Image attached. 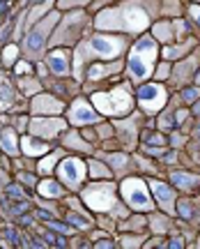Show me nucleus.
I'll return each mask as SVG.
<instances>
[{"mask_svg":"<svg viewBox=\"0 0 200 249\" xmlns=\"http://www.w3.org/2000/svg\"><path fill=\"white\" fill-rule=\"evenodd\" d=\"M157 17H161V0H120L117 5L97 9L92 30L138 37L148 33Z\"/></svg>","mask_w":200,"mask_h":249,"instance_id":"nucleus-1","label":"nucleus"},{"mask_svg":"<svg viewBox=\"0 0 200 249\" xmlns=\"http://www.w3.org/2000/svg\"><path fill=\"white\" fill-rule=\"evenodd\" d=\"M131 37L120 35V33H101L95 30L81 39L79 44L71 49V79L83 81V70L90 62L97 60H115V58H124L129 51Z\"/></svg>","mask_w":200,"mask_h":249,"instance_id":"nucleus-2","label":"nucleus"},{"mask_svg":"<svg viewBox=\"0 0 200 249\" xmlns=\"http://www.w3.org/2000/svg\"><path fill=\"white\" fill-rule=\"evenodd\" d=\"M159 62V42L150 33L136 37V42L129 44V51L124 53V71L122 76L129 79L133 86H140L154 76Z\"/></svg>","mask_w":200,"mask_h":249,"instance_id":"nucleus-3","label":"nucleus"},{"mask_svg":"<svg viewBox=\"0 0 200 249\" xmlns=\"http://www.w3.org/2000/svg\"><path fill=\"white\" fill-rule=\"evenodd\" d=\"M87 99H90L92 107L104 118H108V120L124 118L136 108V86H133L129 79L122 76L120 81H115L111 86L90 92Z\"/></svg>","mask_w":200,"mask_h":249,"instance_id":"nucleus-4","label":"nucleus"},{"mask_svg":"<svg viewBox=\"0 0 200 249\" xmlns=\"http://www.w3.org/2000/svg\"><path fill=\"white\" fill-rule=\"evenodd\" d=\"M81 201L85 203V208L92 214H111L115 219H124L131 213L124 205L117 192V180H90L81 187Z\"/></svg>","mask_w":200,"mask_h":249,"instance_id":"nucleus-5","label":"nucleus"},{"mask_svg":"<svg viewBox=\"0 0 200 249\" xmlns=\"http://www.w3.org/2000/svg\"><path fill=\"white\" fill-rule=\"evenodd\" d=\"M90 33H92V17H90V12L85 7L67 9V12H62L60 21L55 23L51 37H49V49H53V46H71L74 49Z\"/></svg>","mask_w":200,"mask_h":249,"instance_id":"nucleus-6","label":"nucleus"},{"mask_svg":"<svg viewBox=\"0 0 200 249\" xmlns=\"http://www.w3.org/2000/svg\"><path fill=\"white\" fill-rule=\"evenodd\" d=\"M60 17H62L60 9H51L46 17H42L37 23H33V26L28 28L23 39L18 42L23 58H28L30 62L42 60L44 53H46V49H49V37H51L55 23L60 21Z\"/></svg>","mask_w":200,"mask_h":249,"instance_id":"nucleus-7","label":"nucleus"},{"mask_svg":"<svg viewBox=\"0 0 200 249\" xmlns=\"http://www.w3.org/2000/svg\"><path fill=\"white\" fill-rule=\"evenodd\" d=\"M117 192H120V198L124 201V205L133 210V213H152L157 210V203L152 198V192H150L148 178L143 176H136V173H129L124 178L117 180Z\"/></svg>","mask_w":200,"mask_h":249,"instance_id":"nucleus-8","label":"nucleus"},{"mask_svg":"<svg viewBox=\"0 0 200 249\" xmlns=\"http://www.w3.org/2000/svg\"><path fill=\"white\" fill-rule=\"evenodd\" d=\"M168 99H170V92H168L164 81L150 79L145 83L136 86V108H138L143 116H148V118L159 116L166 108Z\"/></svg>","mask_w":200,"mask_h":249,"instance_id":"nucleus-9","label":"nucleus"},{"mask_svg":"<svg viewBox=\"0 0 200 249\" xmlns=\"http://www.w3.org/2000/svg\"><path fill=\"white\" fill-rule=\"evenodd\" d=\"M55 178L69 189L71 194H79L81 187L87 182V166L81 155H65L55 166Z\"/></svg>","mask_w":200,"mask_h":249,"instance_id":"nucleus-10","label":"nucleus"},{"mask_svg":"<svg viewBox=\"0 0 200 249\" xmlns=\"http://www.w3.org/2000/svg\"><path fill=\"white\" fill-rule=\"evenodd\" d=\"M143 113H140L138 108H133L129 116L124 118H113L111 123L115 127V141L120 148L124 150L133 152L138 148V134H140V124H143Z\"/></svg>","mask_w":200,"mask_h":249,"instance_id":"nucleus-11","label":"nucleus"},{"mask_svg":"<svg viewBox=\"0 0 200 249\" xmlns=\"http://www.w3.org/2000/svg\"><path fill=\"white\" fill-rule=\"evenodd\" d=\"M62 116L67 118V123L69 127H87V124H97L104 120V116L92 107V102L87 99V95H76L74 99L67 102V108H65V113Z\"/></svg>","mask_w":200,"mask_h":249,"instance_id":"nucleus-12","label":"nucleus"},{"mask_svg":"<svg viewBox=\"0 0 200 249\" xmlns=\"http://www.w3.org/2000/svg\"><path fill=\"white\" fill-rule=\"evenodd\" d=\"M67 127H69V123H67L65 116H30L28 134H33L35 139H42V141L55 143L58 136H60Z\"/></svg>","mask_w":200,"mask_h":249,"instance_id":"nucleus-13","label":"nucleus"},{"mask_svg":"<svg viewBox=\"0 0 200 249\" xmlns=\"http://www.w3.org/2000/svg\"><path fill=\"white\" fill-rule=\"evenodd\" d=\"M67 108V102L53 95L49 90H42L28 99V113L30 116H62Z\"/></svg>","mask_w":200,"mask_h":249,"instance_id":"nucleus-14","label":"nucleus"},{"mask_svg":"<svg viewBox=\"0 0 200 249\" xmlns=\"http://www.w3.org/2000/svg\"><path fill=\"white\" fill-rule=\"evenodd\" d=\"M95 157L104 160L111 171H113V180H120L129 173H136V166H133V157L129 152H122V150H104V148H97L95 150Z\"/></svg>","mask_w":200,"mask_h":249,"instance_id":"nucleus-15","label":"nucleus"},{"mask_svg":"<svg viewBox=\"0 0 200 249\" xmlns=\"http://www.w3.org/2000/svg\"><path fill=\"white\" fill-rule=\"evenodd\" d=\"M51 76H71V46H53L42 58Z\"/></svg>","mask_w":200,"mask_h":249,"instance_id":"nucleus-16","label":"nucleus"},{"mask_svg":"<svg viewBox=\"0 0 200 249\" xmlns=\"http://www.w3.org/2000/svg\"><path fill=\"white\" fill-rule=\"evenodd\" d=\"M150 192H152V198L157 203V210H164L166 214L175 217V203H177V192H175L170 185H166L164 180H157L150 176L148 178Z\"/></svg>","mask_w":200,"mask_h":249,"instance_id":"nucleus-17","label":"nucleus"},{"mask_svg":"<svg viewBox=\"0 0 200 249\" xmlns=\"http://www.w3.org/2000/svg\"><path fill=\"white\" fill-rule=\"evenodd\" d=\"M58 145H62L65 150L69 152V155H95V145L92 143H87L85 139H83V134H81L79 127H67L65 132L58 136Z\"/></svg>","mask_w":200,"mask_h":249,"instance_id":"nucleus-18","label":"nucleus"},{"mask_svg":"<svg viewBox=\"0 0 200 249\" xmlns=\"http://www.w3.org/2000/svg\"><path fill=\"white\" fill-rule=\"evenodd\" d=\"M198 65H200V53L193 49L191 55L180 58V62H175V67H173V71H170L168 81H173V86L182 88V86H186V83L193 79V71L198 70Z\"/></svg>","mask_w":200,"mask_h":249,"instance_id":"nucleus-19","label":"nucleus"},{"mask_svg":"<svg viewBox=\"0 0 200 249\" xmlns=\"http://www.w3.org/2000/svg\"><path fill=\"white\" fill-rule=\"evenodd\" d=\"M21 97H23V95L18 92L12 74L0 67V113H9V108L14 107Z\"/></svg>","mask_w":200,"mask_h":249,"instance_id":"nucleus-20","label":"nucleus"},{"mask_svg":"<svg viewBox=\"0 0 200 249\" xmlns=\"http://www.w3.org/2000/svg\"><path fill=\"white\" fill-rule=\"evenodd\" d=\"M35 192L39 198H44V201H62L65 196L69 194V189L62 185L58 178H53V176H46V178L37 180Z\"/></svg>","mask_w":200,"mask_h":249,"instance_id":"nucleus-21","label":"nucleus"},{"mask_svg":"<svg viewBox=\"0 0 200 249\" xmlns=\"http://www.w3.org/2000/svg\"><path fill=\"white\" fill-rule=\"evenodd\" d=\"M65 155H69V152L65 150L62 145H53L51 150L46 152V155H42L39 160H37L35 164V173L39 176V178H46V176H53L55 173V166H58V161L65 157Z\"/></svg>","mask_w":200,"mask_h":249,"instance_id":"nucleus-22","label":"nucleus"},{"mask_svg":"<svg viewBox=\"0 0 200 249\" xmlns=\"http://www.w3.org/2000/svg\"><path fill=\"white\" fill-rule=\"evenodd\" d=\"M198 46V39L196 37H186V39H177L173 44H166L164 49H159V55L164 60H180L184 55H189Z\"/></svg>","mask_w":200,"mask_h":249,"instance_id":"nucleus-23","label":"nucleus"},{"mask_svg":"<svg viewBox=\"0 0 200 249\" xmlns=\"http://www.w3.org/2000/svg\"><path fill=\"white\" fill-rule=\"evenodd\" d=\"M18 143H21V155H26V157H33V160H39L42 155H46V152L51 150L55 143H49V141H42V139H35L33 134H21V139H18Z\"/></svg>","mask_w":200,"mask_h":249,"instance_id":"nucleus-24","label":"nucleus"},{"mask_svg":"<svg viewBox=\"0 0 200 249\" xmlns=\"http://www.w3.org/2000/svg\"><path fill=\"white\" fill-rule=\"evenodd\" d=\"M18 139H21V134H18L12 124H2V127H0V150H2V155H7L9 160H14V157L21 155V143H18Z\"/></svg>","mask_w":200,"mask_h":249,"instance_id":"nucleus-25","label":"nucleus"},{"mask_svg":"<svg viewBox=\"0 0 200 249\" xmlns=\"http://www.w3.org/2000/svg\"><path fill=\"white\" fill-rule=\"evenodd\" d=\"M173 226H175L173 217L166 214L164 210H161V213H159V210L148 213V233H152V235H168Z\"/></svg>","mask_w":200,"mask_h":249,"instance_id":"nucleus-26","label":"nucleus"},{"mask_svg":"<svg viewBox=\"0 0 200 249\" xmlns=\"http://www.w3.org/2000/svg\"><path fill=\"white\" fill-rule=\"evenodd\" d=\"M12 79H14V83H17L18 92H21L23 97H28V99L44 90V83H42V79H39L37 74H28V76H12Z\"/></svg>","mask_w":200,"mask_h":249,"instance_id":"nucleus-27","label":"nucleus"},{"mask_svg":"<svg viewBox=\"0 0 200 249\" xmlns=\"http://www.w3.org/2000/svg\"><path fill=\"white\" fill-rule=\"evenodd\" d=\"M150 30H152L150 35L154 37L159 44H173V42H177L173 21H170V18H166V21H154V23L150 26Z\"/></svg>","mask_w":200,"mask_h":249,"instance_id":"nucleus-28","label":"nucleus"},{"mask_svg":"<svg viewBox=\"0 0 200 249\" xmlns=\"http://www.w3.org/2000/svg\"><path fill=\"white\" fill-rule=\"evenodd\" d=\"M85 166H87V180H113L111 166L104 160L95 157V155L90 160H85Z\"/></svg>","mask_w":200,"mask_h":249,"instance_id":"nucleus-29","label":"nucleus"},{"mask_svg":"<svg viewBox=\"0 0 200 249\" xmlns=\"http://www.w3.org/2000/svg\"><path fill=\"white\" fill-rule=\"evenodd\" d=\"M170 182H173L177 189L191 194L193 189L200 185V176L198 173H186V171H173V173H170Z\"/></svg>","mask_w":200,"mask_h":249,"instance_id":"nucleus-30","label":"nucleus"},{"mask_svg":"<svg viewBox=\"0 0 200 249\" xmlns=\"http://www.w3.org/2000/svg\"><path fill=\"white\" fill-rule=\"evenodd\" d=\"M18 58H21V46H18V42H7V44L0 46V67H2V70L9 71Z\"/></svg>","mask_w":200,"mask_h":249,"instance_id":"nucleus-31","label":"nucleus"},{"mask_svg":"<svg viewBox=\"0 0 200 249\" xmlns=\"http://www.w3.org/2000/svg\"><path fill=\"white\" fill-rule=\"evenodd\" d=\"M117 247H143V242L148 240V233H131V231H117L115 233Z\"/></svg>","mask_w":200,"mask_h":249,"instance_id":"nucleus-32","label":"nucleus"},{"mask_svg":"<svg viewBox=\"0 0 200 249\" xmlns=\"http://www.w3.org/2000/svg\"><path fill=\"white\" fill-rule=\"evenodd\" d=\"M138 143H148V145H168V139L164 136V132L161 129H140L138 134Z\"/></svg>","mask_w":200,"mask_h":249,"instance_id":"nucleus-33","label":"nucleus"},{"mask_svg":"<svg viewBox=\"0 0 200 249\" xmlns=\"http://www.w3.org/2000/svg\"><path fill=\"white\" fill-rule=\"evenodd\" d=\"M37 180H39V176H37L35 171H26V169L17 171V182L18 185H26V187H30V189H35Z\"/></svg>","mask_w":200,"mask_h":249,"instance_id":"nucleus-34","label":"nucleus"},{"mask_svg":"<svg viewBox=\"0 0 200 249\" xmlns=\"http://www.w3.org/2000/svg\"><path fill=\"white\" fill-rule=\"evenodd\" d=\"M161 14L164 17H182V5H180V0H161Z\"/></svg>","mask_w":200,"mask_h":249,"instance_id":"nucleus-35","label":"nucleus"},{"mask_svg":"<svg viewBox=\"0 0 200 249\" xmlns=\"http://www.w3.org/2000/svg\"><path fill=\"white\" fill-rule=\"evenodd\" d=\"M95 0H58L55 2V7L60 9V12H67V9H79V7H90Z\"/></svg>","mask_w":200,"mask_h":249,"instance_id":"nucleus-36","label":"nucleus"},{"mask_svg":"<svg viewBox=\"0 0 200 249\" xmlns=\"http://www.w3.org/2000/svg\"><path fill=\"white\" fill-rule=\"evenodd\" d=\"M170 71H173V65H170V60L157 62V70H154V76H152V79H154V81H168Z\"/></svg>","mask_w":200,"mask_h":249,"instance_id":"nucleus-37","label":"nucleus"},{"mask_svg":"<svg viewBox=\"0 0 200 249\" xmlns=\"http://www.w3.org/2000/svg\"><path fill=\"white\" fill-rule=\"evenodd\" d=\"M140 152H145V157H152V160H157L166 152V145H148V143H138Z\"/></svg>","mask_w":200,"mask_h":249,"instance_id":"nucleus-38","label":"nucleus"},{"mask_svg":"<svg viewBox=\"0 0 200 249\" xmlns=\"http://www.w3.org/2000/svg\"><path fill=\"white\" fill-rule=\"evenodd\" d=\"M180 97H182L184 104H193V102L200 97V86H196V88H182Z\"/></svg>","mask_w":200,"mask_h":249,"instance_id":"nucleus-39","label":"nucleus"},{"mask_svg":"<svg viewBox=\"0 0 200 249\" xmlns=\"http://www.w3.org/2000/svg\"><path fill=\"white\" fill-rule=\"evenodd\" d=\"M92 247H97V249L117 247V240H115V235H101L99 240H95V242H92Z\"/></svg>","mask_w":200,"mask_h":249,"instance_id":"nucleus-40","label":"nucleus"},{"mask_svg":"<svg viewBox=\"0 0 200 249\" xmlns=\"http://www.w3.org/2000/svg\"><path fill=\"white\" fill-rule=\"evenodd\" d=\"M186 12H189V17L200 26V2H191V5L186 7Z\"/></svg>","mask_w":200,"mask_h":249,"instance_id":"nucleus-41","label":"nucleus"},{"mask_svg":"<svg viewBox=\"0 0 200 249\" xmlns=\"http://www.w3.org/2000/svg\"><path fill=\"white\" fill-rule=\"evenodd\" d=\"M191 118V111L189 108H177L175 111V123L177 124H184V120H189Z\"/></svg>","mask_w":200,"mask_h":249,"instance_id":"nucleus-42","label":"nucleus"},{"mask_svg":"<svg viewBox=\"0 0 200 249\" xmlns=\"http://www.w3.org/2000/svg\"><path fill=\"white\" fill-rule=\"evenodd\" d=\"M115 0H95L92 5H90V9L92 12H97V9H101V7H108V5H113Z\"/></svg>","mask_w":200,"mask_h":249,"instance_id":"nucleus-43","label":"nucleus"},{"mask_svg":"<svg viewBox=\"0 0 200 249\" xmlns=\"http://www.w3.org/2000/svg\"><path fill=\"white\" fill-rule=\"evenodd\" d=\"M193 81H196V86H200V71L196 74V76H193Z\"/></svg>","mask_w":200,"mask_h":249,"instance_id":"nucleus-44","label":"nucleus"},{"mask_svg":"<svg viewBox=\"0 0 200 249\" xmlns=\"http://www.w3.org/2000/svg\"><path fill=\"white\" fill-rule=\"evenodd\" d=\"M193 2H200V0H193Z\"/></svg>","mask_w":200,"mask_h":249,"instance_id":"nucleus-45","label":"nucleus"}]
</instances>
